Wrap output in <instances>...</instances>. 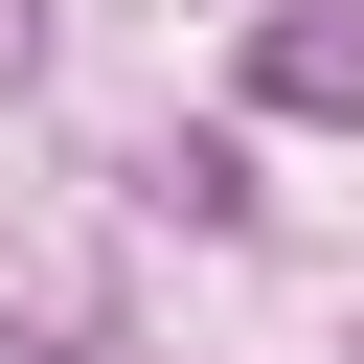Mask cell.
Instances as JSON below:
<instances>
[{
  "instance_id": "6da1fadb",
  "label": "cell",
  "mask_w": 364,
  "mask_h": 364,
  "mask_svg": "<svg viewBox=\"0 0 364 364\" xmlns=\"http://www.w3.org/2000/svg\"><path fill=\"white\" fill-rule=\"evenodd\" d=\"M250 91H273V114H364V23H341V0L250 23Z\"/></svg>"
}]
</instances>
